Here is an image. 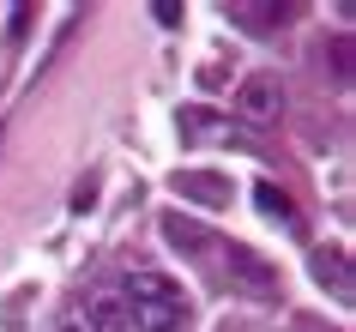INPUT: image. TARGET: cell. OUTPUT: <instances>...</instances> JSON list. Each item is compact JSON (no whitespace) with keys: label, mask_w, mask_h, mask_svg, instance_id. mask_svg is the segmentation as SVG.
I'll return each mask as SVG.
<instances>
[{"label":"cell","mask_w":356,"mask_h":332,"mask_svg":"<svg viewBox=\"0 0 356 332\" xmlns=\"http://www.w3.org/2000/svg\"><path fill=\"white\" fill-rule=\"evenodd\" d=\"M224 272H229V284H236V290L242 296H278V266H272V260H260L254 254V248H242V242H229L224 248Z\"/></svg>","instance_id":"cell-2"},{"label":"cell","mask_w":356,"mask_h":332,"mask_svg":"<svg viewBox=\"0 0 356 332\" xmlns=\"http://www.w3.org/2000/svg\"><path fill=\"white\" fill-rule=\"evenodd\" d=\"M236 19H242V24H278L284 13H278V6H236Z\"/></svg>","instance_id":"cell-10"},{"label":"cell","mask_w":356,"mask_h":332,"mask_svg":"<svg viewBox=\"0 0 356 332\" xmlns=\"http://www.w3.org/2000/svg\"><path fill=\"white\" fill-rule=\"evenodd\" d=\"M163 236H169V248H181V254H200V248H206V230L188 223L181 212H169V218H163Z\"/></svg>","instance_id":"cell-8"},{"label":"cell","mask_w":356,"mask_h":332,"mask_svg":"<svg viewBox=\"0 0 356 332\" xmlns=\"http://www.w3.org/2000/svg\"><path fill=\"white\" fill-rule=\"evenodd\" d=\"M79 314H85V332H127V302H121V290L79 296Z\"/></svg>","instance_id":"cell-4"},{"label":"cell","mask_w":356,"mask_h":332,"mask_svg":"<svg viewBox=\"0 0 356 332\" xmlns=\"http://www.w3.org/2000/svg\"><path fill=\"white\" fill-rule=\"evenodd\" d=\"M254 205H260L266 218H278V223H296V205H290V193L278 182H254Z\"/></svg>","instance_id":"cell-7"},{"label":"cell","mask_w":356,"mask_h":332,"mask_svg":"<svg viewBox=\"0 0 356 332\" xmlns=\"http://www.w3.org/2000/svg\"><path fill=\"white\" fill-rule=\"evenodd\" d=\"M314 272H320V278H332L338 302H350V272H344V254H314Z\"/></svg>","instance_id":"cell-9"},{"label":"cell","mask_w":356,"mask_h":332,"mask_svg":"<svg viewBox=\"0 0 356 332\" xmlns=\"http://www.w3.org/2000/svg\"><path fill=\"white\" fill-rule=\"evenodd\" d=\"M121 302H127V332H181L188 326V296L163 272H127L121 278Z\"/></svg>","instance_id":"cell-1"},{"label":"cell","mask_w":356,"mask_h":332,"mask_svg":"<svg viewBox=\"0 0 356 332\" xmlns=\"http://www.w3.org/2000/svg\"><path fill=\"white\" fill-rule=\"evenodd\" d=\"M175 193L193 205H229V187L218 182V175H206V169H181L175 175Z\"/></svg>","instance_id":"cell-6"},{"label":"cell","mask_w":356,"mask_h":332,"mask_svg":"<svg viewBox=\"0 0 356 332\" xmlns=\"http://www.w3.org/2000/svg\"><path fill=\"white\" fill-rule=\"evenodd\" d=\"M236 109H242V121H278L284 115V85L272 73H248L242 91H236Z\"/></svg>","instance_id":"cell-3"},{"label":"cell","mask_w":356,"mask_h":332,"mask_svg":"<svg viewBox=\"0 0 356 332\" xmlns=\"http://www.w3.org/2000/svg\"><path fill=\"white\" fill-rule=\"evenodd\" d=\"M175 127H181V139H193V145H224L229 139V121L211 109H181L175 115Z\"/></svg>","instance_id":"cell-5"},{"label":"cell","mask_w":356,"mask_h":332,"mask_svg":"<svg viewBox=\"0 0 356 332\" xmlns=\"http://www.w3.org/2000/svg\"><path fill=\"white\" fill-rule=\"evenodd\" d=\"M55 332H85V314H79V302H73L67 314H60V326H55Z\"/></svg>","instance_id":"cell-11"}]
</instances>
